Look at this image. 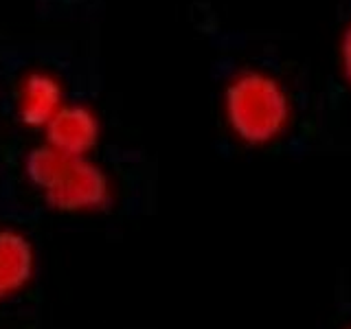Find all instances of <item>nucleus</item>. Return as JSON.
Masks as SVG:
<instances>
[{"label":"nucleus","instance_id":"nucleus-1","mask_svg":"<svg viewBox=\"0 0 351 329\" xmlns=\"http://www.w3.org/2000/svg\"><path fill=\"white\" fill-rule=\"evenodd\" d=\"M22 173L44 206L55 213L97 215L114 202L112 175L93 156H71L40 143L27 151Z\"/></svg>","mask_w":351,"mask_h":329},{"label":"nucleus","instance_id":"nucleus-2","mask_svg":"<svg viewBox=\"0 0 351 329\" xmlns=\"http://www.w3.org/2000/svg\"><path fill=\"white\" fill-rule=\"evenodd\" d=\"M222 117L228 132L239 143L263 147L285 134L292 121V101L274 75L246 69L226 82Z\"/></svg>","mask_w":351,"mask_h":329},{"label":"nucleus","instance_id":"nucleus-3","mask_svg":"<svg viewBox=\"0 0 351 329\" xmlns=\"http://www.w3.org/2000/svg\"><path fill=\"white\" fill-rule=\"evenodd\" d=\"M104 138V123L97 110L86 101L69 99L49 125L42 130V143L71 156H93Z\"/></svg>","mask_w":351,"mask_h":329},{"label":"nucleus","instance_id":"nucleus-4","mask_svg":"<svg viewBox=\"0 0 351 329\" xmlns=\"http://www.w3.org/2000/svg\"><path fill=\"white\" fill-rule=\"evenodd\" d=\"M66 101H69V95H66L62 77L49 69L27 71L16 86V117L29 130L42 132Z\"/></svg>","mask_w":351,"mask_h":329},{"label":"nucleus","instance_id":"nucleus-5","mask_svg":"<svg viewBox=\"0 0 351 329\" xmlns=\"http://www.w3.org/2000/svg\"><path fill=\"white\" fill-rule=\"evenodd\" d=\"M38 274V250L25 230L0 226V305L18 299Z\"/></svg>","mask_w":351,"mask_h":329},{"label":"nucleus","instance_id":"nucleus-6","mask_svg":"<svg viewBox=\"0 0 351 329\" xmlns=\"http://www.w3.org/2000/svg\"><path fill=\"white\" fill-rule=\"evenodd\" d=\"M340 60H343V73L345 80L351 86V25L347 27L345 36H343V44H340Z\"/></svg>","mask_w":351,"mask_h":329},{"label":"nucleus","instance_id":"nucleus-7","mask_svg":"<svg viewBox=\"0 0 351 329\" xmlns=\"http://www.w3.org/2000/svg\"><path fill=\"white\" fill-rule=\"evenodd\" d=\"M345 329H351V325H347V327H345Z\"/></svg>","mask_w":351,"mask_h":329}]
</instances>
